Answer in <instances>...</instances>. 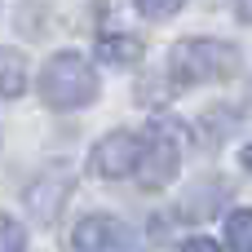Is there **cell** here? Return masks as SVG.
<instances>
[{
    "label": "cell",
    "mask_w": 252,
    "mask_h": 252,
    "mask_svg": "<svg viewBox=\"0 0 252 252\" xmlns=\"http://www.w3.org/2000/svg\"><path fill=\"white\" fill-rule=\"evenodd\" d=\"M168 71L177 84H213L239 71V49L226 40H182L168 53Z\"/></svg>",
    "instance_id": "1"
},
{
    "label": "cell",
    "mask_w": 252,
    "mask_h": 252,
    "mask_svg": "<svg viewBox=\"0 0 252 252\" xmlns=\"http://www.w3.org/2000/svg\"><path fill=\"white\" fill-rule=\"evenodd\" d=\"M40 97L53 111H75L97 97V75L80 53H53L40 75Z\"/></svg>",
    "instance_id": "2"
},
{
    "label": "cell",
    "mask_w": 252,
    "mask_h": 252,
    "mask_svg": "<svg viewBox=\"0 0 252 252\" xmlns=\"http://www.w3.org/2000/svg\"><path fill=\"white\" fill-rule=\"evenodd\" d=\"M177 168H182V137H177V128L173 124H151V137L142 142V164H137L142 186L159 190V186H168L177 177Z\"/></svg>",
    "instance_id": "3"
},
{
    "label": "cell",
    "mask_w": 252,
    "mask_h": 252,
    "mask_svg": "<svg viewBox=\"0 0 252 252\" xmlns=\"http://www.w3.org/2000/svg\"><path fill=\"white\" fill-rule=\"evenodd\" d=\"M75 252H133V230L106 213H93L75 226Z\"/></svg>",
    "instance_id": "4"
},
{
    "label": "cell",
    "mask_w": 252,
    "mask_h": 252,
    "mask_svg": "<svg viewBox=\"0 0 252 252\" xmlns=\"http://www.w3.org/2000/svg\"><path fill=\"white\" fill-rule=\"evenodd\" d=\"M137 164H142V137H133V133H106L93 151V173L111 177V182L137 173Z\"/></svg>",
    "instance_id": "5"
},
{
    "label": "cell",
    "mask_w": 252,
    "mask_h": 252,
    "mask_svg": "<svg viewBox=\"0 0 252 252\" xmlns=\"http://www.w3.org/2000/svg\"><path fill=\"white\" fill-rule=\"evenodd\" d=\"M27 93V58L18 49H0V97Z\"/></svg>",
    "instance_id": "6"
},
{
    "label": "cell",
    "mask_w": 252,
    "mask_h": 252,
    "mask_svg": "<svg viewBox=\"0 0 252 252\" xmlns=\"http://www.w3.org/2000/svg\"><path fill=\"white\" fill-rule=\"evenodd\" d=\"M97 58L111 66H133L142 58V40L137 35H102L97 40Z\"/></svg>",
    "instance_id": "7"
},
{
    "label": "cell",
    "mask_w": 252,
    "mask_h": 252,
    "mask_svg": "<svg viewBox=\"0 0 252 252\" xmlns=\"http://www.w3.org/2000/svg\"><path fill=\"white\" fill-rule=\"evenodd\" d=\"M66 190H71V177H58V186H53V190H49V182H40V186H31L27 208H31L40 221H49V217H58V204L66 199Z\"/></svg>",
    "instance_id": "8"
},
{
    "label": "cell",
    "mask_w": 252,
    "mask_h": 252,
    "mask_svg": "<svg viewBox=\"0 0 252 252\" xmlns=\"http://www.w3.org/2000/svg\"><path fill=\"white\" fill-rule=\"evenodd\" d=\"M226 244L230 252H252V208H235L226 217Z\"/></svg>",
    "instance_id": "9"
},
{
    "label": "cell",
    "mask_w": 252,
    "mask_h": 252,
    "mask_svg": "<svg viewBox=\"0 0 252 252\" xmlns=\"http://www.w3.org/2000/svg\"><path fill=\"white\" fill-rule=\"evenodd\" d=\"M22 244H27L22 226H18L13 217H4V213H0V252H22Z\"/></svg>",
    "instance_id": "10"
},
{
    "label": "cell",
    "mask_w": 252,
    "mask_h": 252,
    "mask_svg": "<svg viewBox=\"0 0 252 252\" xmlns=\"http://www.w3.org/2000/svg\"><path fill=\"white\" fill-rule=\"evenodd\" d=\"M182 4H137V13L142 18H151V22H164V18H173Z\"/></svg>",
    "instance_id": "11"
},
{
    "label": "cell",
    "mask_w": 252,
    "mask_h": 252,
    "mask_svg": "<svg viewBox=\"0 0 252 252\" xmlns=\"http://www.w3.org/2000/svg\"><path fill=\"white\" fill-rule=\"evenodd\" d=\"M182 252H221V248H217L208 235H195V239H186V244H182Z\"/></svg>",
    "instance_id": "12"
},
{
    "label": "cell",
    "mask_w": 252,
    "mask_h": 252,
    "mask_svg": "<svg viewBox=\"0 0 252 252\" xmlns=\"http://www.w3.org/2000/svg\"><path fill=\"white\" fill-rule=\"evenodd\" d=\"M239 18H244V22H252V0H248V4H239Z\"/></svg>",
    "instance_id": "13"
},
{
    "label": "cell",
    "mask_w": 252,
    "mask_h": 252,
    "mask_svg": "<svg viewBox=\"0 0 252 252\" xmlns=\"http://www.w3.org/2000/svg\"><path fill=\"white\" fill-rule=\"evenodd\" d=\"M244 168H248V173H252V142H248V146H244Z\"/></svg>",
    "instance_id": "14"
}]
</instances>
